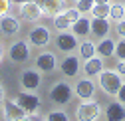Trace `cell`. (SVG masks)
<instances>
[{
	"label": "cell",
	"mask_w": 125,
	"mask_h": 121,
	"mask_svg": "<svg viewBox=\"0 0 125 121\" xmlns=\"http://www.w3.org/2000/svg\"><path fill=\"white\" fill-rule=\"evenodd\" d=\"M121 73L115 71V70H101L99 71V87L103 89V91L107 95H115L119 91V87H121Z\"/></svg>",
	"instance_id": "cell-1"
},
{
	"label": "cell",
	"mask_w": 125,
	"mask_h": 121,
	"mask_svg": "<svg viewBox=\"0 0 125 121\" xmlns=\"http://www.w3.org/2000/svg\"><path fill=\"white\" fill-rule=\"evenodd\" d=\"M99 115H101V105L93 99L82 101L75 109V119L77 121H97Z\"/></svg>",
	"instance_id": "cell-2"
},
{
	"label": "cell",
	"mask_w": 125,
	"mask_h": 121,
	"mask_svg": "<svg viewBox=\"0 0 125 121\" xmlns=\"http://www.w3.org/2000/svg\"><path fill=\"white\" fill-rule=\"evenodd\" d=\"M72 95H73V89H72V85H68L66 81H58V83L50 89V99H52L54 103H58V105L70 103Z\"/></svg>",
	"instance_id": "cell-3"
},
{
	"label": "cell",
	"mask_w": 125,
	"mask_h": 121,
	"mask_svg": "<svg viewBox=\"0 0 125 121\" xmlns=\"http://www.w3.org/2000/svg\"><path fill=\"white\" fill-rule=\"evenodd\" d=\"M8 58L12 60V62H16V64L28 62V58H30V46H28V42H24V40L12 42L10 48H8Z\"/></svg>",
	"instance_id": "cell-4"
},
{
	"label": "cell",
	"mask_w": 125,
	"mask_h": 121,
	"mask_svg": "<svg viewBox=\"0 0 125 121\" xmlns=\"http://www.w3.org/2000/svg\"><path fill=\"white\" fill-rule=\"evenodd\" d=\"M40 83H42V73H40L38 70L28 68V70L22 71V75H20V85H22V89H26V91H34V89L40 87Z\"/></svg>",
	"instance_id": "cell-5"
},
{
	"label": "cell",
	"mask_w": 125,
	"mask_h": 121,
	"mask_svg": "<svg viewBox=\"0 0 125 121\" xmlns=\"http://www.w3.org/2000/svg\"><path fill=\"white\" fill-rule=\"evenodd\" d=\"M52 36H50V30L46 28V26H36L30 30V34H28V42L32 44L34 48H46L50 44Z\"/></svg>",
	"instance_id": "cell-6"
},
{
	"label": "cell",
	"mask_w": 125,
	"mask_h": 121,
	"mask_svg": "<svg viewBox=\"0 0 125 121\" xmlns=\"http://www.w3.org/2000/svg\"><path fill=\"white\" fill-rule=\"evenodd\" d=\"M16 103L20 105L26 113H34V111H38V107H40V97H38L34 91H20V93L16 95Z\"/></svg>",
	"instance_id": "cell-7"
},
{
	"label": "cell",
	"mask_w": 125,
	"mask_h": 121,
	"mask_svg": "<svg viewBox=\"0 0 125 121\" xmlns=\"http://www.w3.org/2000/svg\"><path fill=\"white\" fill-rule=\"evenodd\" d=\"M20 16L24 20H28V22H36V20H40L44 16V12L34 0H26V2L20 4Z\"/></svg>",
	"instance_id": "cell-8"
},
{
	"label": "cell",
	"mask_w": 125,
	"mask_h": 121,
	"mask_svg": "<svg viewBox=\"0 0 125 121\" xmlns=\"http://www.w3.org/2000/svg\"><path fill=\"white\" fill-rule=\"evenodd\" d=\"M56 46H58V50L70 54V52H73V50L77 48V36H75L73 32H68V30H64V32L58 34V38H56Z\"/></svg>",
	"instance_id": "cell-9"
},
{
	"label": "cell",
	"mask_w": 125,
	"mask_h": 121,
	"mask_svg": "<svg viewBox=\"0 0 125 121\" xmlns=\"http://www.w3.org/2000/svg\"><path fill=\"white\" fill-rule=\"evenodd\" d=\"M34 2L42 8L44 16H52L54 18L56 14L66 10V2H64V0H34Z\"/></svg>",
	"instance_id": "cell-10"
},
{
	"label": "cell",
	"mask_w": 125,
	"mask_h": 121,
	"mask_svg": "<svg viewBox=\"0 0 125 121\" xmlns=\"http://www.w3.org/2000/svg\"><path fill=\"white\" fill-rule=\"evenodd\" d=\"M2 109H4V117L6 121H12V119H20V117H26L28 113L16 103V99H4L2 101Z\"/></svg>",
	"instance_id": "cell-11"
},
{
	"label": "cell",
	"mask_w": 125,
	"mask_h": 121,
	"mask_svg": "<svg viewBox=\"0 0 125 121\" xmlns=\"http://www.w3.org/2000/svg\"><path fill=\"white\" fill-rule=\"evenodd\" d=\"M56 56L52 52H42L38 58H36V70L38 71H44V73H50L56 70Z\"/></svg>",
	"instance_id": "cell-12"
},
{
	"label": "cell",
	"mask_w": 125,
	"mask_h": 121,
	"mask_svg": "<svg viewBox=\"0 0 125 121\" xmlns=\"http://www.w3.org/2000/svg\"><path fill=\"white\" fill-rule=\"evenodd\" d=\"M73 91H75V95L80 97L82 101H85V99H93V93H95V85H93L91 80H80V81L75 83Z\"/></svg>",
	"instance_id": "cell-13"
},
{
	"label": "cell",
	"mask_w": 125,
	"mask_h": 121,
	"mask_svg": "<svg viewBox=\"0 0 125 121\" xmlns=\"http://www.w3.org/2000/svg\"><path fill=\"white\" fill-rule=\"evenodd\" d=\"M105 119L107 121H125V107L119 101H111L105 107Z\"/></svg>",
	"instance_id": "cell-14"
},
{
	"label": "cell",
	"mask_w": 125,
	"mask_h": 121,
	"mask_svg": "<svg viewBox=\"0 0 125 121\" xmlns=\"http://www.w3.org/2000/svg\"><path fill=\"white\" fill-rule=\"evenodd\" d=\"M0 30H2V34L4 36H14V34H18V30H20V22L18 18H14V16H2L0 18Z\"/></svg>",
	"instance_id": "cell-15"
},
{
	"label": "cell",
	"mask_w": 125,
	"mask_h": 121,
	"mask_svg": "<svg viewBox=\"0 0 125 121\" xmlns=\"http://www.w3.org/2000/svg\"><path fill=\"white\" fill-rule=\"evenodd\" d=\"M60 70H62V73H66L68 78H73V75H77V71H80V60L75 56H68V58H64V62L60 64Z\"/></svg>",
	"instance_id": "cell-16"
},
{
	"label": "cell",
	"mask_w": 125,
	"mask_h": 121,
	"mask_svg": "<svg viewBox=\"0 0 125 121\" xmlns=\"http://www.w3.org/2000/svg\"><path fill=\"white\" fill-rule=\"evenodd\" d=\"M109 20L107 18H93L91 20V34L95 38H105L109 32Z\"/></svg>",
	"instance_id": "cell-17"
},
{
	"label": "cell",
	"mask_w": 125,
	"mask_h": 121,
	"mask_svg": "<svg viewBox=\"0 0 125 121\" xmlns=\"http://www.w3.org/2000/svg\"><path fill=\"white\" fill-rule=\"evenodd\" d=\"M72 30H73V34H75V36L85 38L87 34H91V20H87V18L80 16V18H77V20L72 24Z\"/></svg>",
	"instance_id": "cell-18"
},
{
	"label": "cell",
	"mask_w": 125,
	"mask_h": 121,
	"mask_svg": "<svg viewBox=\"0 0 125 121\" xmlns=\"http://www.w3.org/2000/svg\"><path fill=\"white\" fill-rule=\"evenodd\" d=\"M103 70V60L101 58H89V60H85V64H83V71L87 73V75H99V71Z\"/></svg>",
	"instance_id": "cell-19"
},
{
	"label": "cell",
	"mask_w": 125,
	"mask_h": 121,
	"mask_svg": "<svg viewBox=\"0 0 125 121\" xmlns=\"http://www.w3.org/2000/svg\"><path fill=\"white\" fill-rule=\"evenodd\" d=\"M95 52H97L101 58H111V56L115 54V42L109 40V38H101V42L97 44Z\"/></svg>",
	"instance_id": "cell-20"
},
{
	"label": "cell",
	"mask_w": 125,
	"mask_h": 121,
	"mask_svg": "<svg viewBox=\"0 0 125 121\" xmlns=\"http://www.w3.org/2000/svg\"><path fill=\"white\" fill-rule=\"evenodd\" d=\"M54 26H56L58 32H64V30H68V28L72 26V22L64 16V12H60V14H56V16H54Z\"/></svg>",
	"instance_id": "cell-21"
},
{
	"label": "cell",
	"mask_w": 125,
	"mask_h": 121,
	"mask_svg": "<svg viewBox=\"0 0 125 121\" xmlns=\"http://www.w3.org/2000/svg\"><path fill=\"white\" fill-rule=\"evenodd\" d=\"M107 18H111V20H115V22L123 20V18H125V8H123V4L109 6V16H107Z\"/></svg>",
	"instance_id": "cell-22"
},
{
	"label": "cell",
	"mask_w": 125,
	"mask_h": 121,
	"mask_svg": "<svg viewBox=\"0 0 125 121\" xmlns=\"http://www.w3.org/2000/svg\"><path fill=\"white\" fill-rule=\"evenodd\" d=\"M91 14H93V18H107L109 16V4H93Z\"/></svg>",
	"instance_id": "cell-23"
},
{
	"label": "cell",
	"mask_w": 125,
	"mask_h": 121,
	"mask_svg": "<svg viewBox=\"0 0 125 121\" xmlns=\"http://www.w3.org/2000/svg\"><path fill=\"white\" fill-rule=\"evenodd\" d=\"M80 52H82V58L83 60H89V58L95 56V46H93L91 42H83L82 48H80Z\"/></svg>",
	"instance_id": "cell-24"
},
{
	"label": "cell",
	"mask_w": 125,
	"mask_h": 121,
	"mask_svg": "<svg viewBox=\"0 0 125 121\" xmlns=\"http://www.w3.org/2000/svg\"><path fill=\"white\" fill-rule=\"evenodd\" d=\"M93 4H95V2H93V0H77V10H80L82 14L83 12H91V8H93Z\"/></svg>",
	"instance_id": "cell-25"
},
{
	"label": "cell",
	"mask_w": 125,
	"mask_h": 121,
	"mask_svg": "<svg viewBox=\"0 0 125 121\" xmlns=\"http://www.w3.org/2000/svg\"><path fill=\"white\" fill-rule=\"evenodd\" d=\"M46 121H70V117H68L66 111H52Z\"/></svg>",
	"instance_id": "cell-26"
},
{
	"label": "cell",
	"mask_w": 125,
	"mask_h": 121,
	"mask_svg": "<svg viewBox=\"0 0 125 121\" xmlns=\"http://www.w3.org/2000/svg\"><path fill=\"white\" fill-rule=\"evenodd\" d=\"M64 16H66V18H68V20H70V22L73 24V22H75L77 18L82 16V12L77 10V8H66V10H64Z\"/></svg>",
	"instance_id": "cell-27"
},
{
	"label": "cell",
	"mask_w": 125,
	"mask_h": 121,
	"mask_svg": "<svg viewBox=\"0 0 125 121\" xmlns=\"http://www.w3.org/2000/svg\"><path fill=\"white\" fill-rule=\"evenodd\" d=\"M115 56L119 60H125V38H121L117 44H115Z\"/></svg>",
	"instance_id": "cell-28"
},
{
	"label": "cell",
	"mask_w": 125,
	"mask_h": 121,
	"mask_svg": "<svg viewBox=\"0 0 125 121\" xmlns=\"http://www.w3.org/2000/svg\"><path fill=\"white\" fill-rule=\"evenodd\" d=\"M10 12V0H0V18Z\"/></svg>",
	"instance_id": "cell-29"
},
{
	"label": "cell",
	"mask_w": 125,
	"mask_h": 121,
	"mask_svg": "<svg viewBox=\"0 0 125 121\" xmlns=\"http://www.w3.org/2000/svg\"><path fill=\"white\" fill-rule=\"evenodd\" d=\"M115 30H117V34H119V38H125V18L117 22V26H115Z\"/></svg>",
	"instance_id": "cell-30"
},
{
	"label": "cell",
	"mask_w": 125,
	"mask_h": 121,
	"mask_svg": "<svg viewBox=\"0 0 125 121\" xmlns=\"http://www.w3.org/2000/svg\"><path fill=\"white\" fill-rule=\"evenodd\" d=\"M115 97H117V101H119V103H123V105H125V83H121V87H119V91L115 93Z\"/></svg>",
	"instance_id": "cell-31"
},
{
	"label": "cell",
	"mask_w": 125,
	"mask_h": 121,
	"mask_svg": "<svg viewBox=\"0 0 125 121\" xmlns=\"http://www.w3.org/2000/svg\"><path fill=\"white\" fill-rule=\"evenodd\" d=\"M115 71H119L121 75H125V60H119L117 66H115Z\"/></svg>",
	"instance_id": "cell-32"
},
{
	"label": "cell",
	"mask_w": 125,
	"mask_h": 121,
	"mask_svg": "<svg viewBox=\"0 0 125 121\" xmlns=\"http://www.w3.org/2000/svg\"><path fill=\"white\" fill-rule=\"evenodd\" d=\"M28 119H30V121H40V115H38V111H34V113H28Z\"/></svg>",
	"instance_id": "cell-33"
},
{
	"label": "cell",
	"mask_w": 125,
	"mask_h": 121,
	"mask_svg": "<svg viewBox=\"0 0 125 121\" xmlns=\"http://www.w3.org/2000/svg\"><path fill=\"white\" fill-rule=\"evenodd\" d=\"M2 101H4V87H2V81H0V107H2Z\"/></svg>",
	"instance_id": "cell-34"
},
{
	"label": "cell",
	"mask_w": 125,
	"mask_h": 121,
	"mask_svg": "<svg viewBox=\"0 0 125 121\" xmlns=\"http://www.w3.org/2000/svg\"><path fill=\"white\" fill-rule=\"evenodd\" d=\"M95 4H109V0H93Z\"/></svg>",
	"instance_id": "cell-35"
},
{
	"label": "cell",
	"mask_w": 125,
	"mask_h": 121,
	"mask_svg": "<svg viewBox=\"0 0 125 121\" xmlns=\"http://www.w3.org/2000/svg\"><path fill=\"white\" fill-rule=\"evenodd\" d=\"M12 121H30V119H28V115H26V117H20V119H12Z\"/></svg>",
	"instance_id": "cell-36"
},
{
	"label": "cell",
	"mask_w": 125,
	"mask_h": 121,
	"mask_svg": "<svg viewBox=\"0 0 125 121\" xmlns=\"http://www.w3.org/2000/svg\"><path fill=\"white\" fill-rule=\"evenodd\" d=\"M2 58H4V52H2V48H0V62H2Z\"/></svg>",
	"instance_id": "cell-37"
},
{
	"label": "cell",
	"mask_w": 125,
	"mask_h": 121,
	"mask_svg": "<svg viewBox=\"0 0 125 121\" xmlns=\"http://www.w3.org/2000/svg\"><path fill=\"white\" fill-rule=\"evenodd\" d=\"M14 2H16V4H22V2H26V0H14Z\"/></svg>",
	"instance_id": "cell-38"
},
{
	"label": "cell",
	"mask_w": 125,
	"mask_h": 121,
	"mask_svg": "<svg viewBox=\"0 0 125 121\" xmlns=\"http://www.w3.org/2000/svg\"><path fill=\"white\" fill-rule=\"evenodd\" d=\"M123 8H125V4H123Z\"/></svg>",
	"instance_id": "cell-39"
},
{
	"label": "cell",
	"mask_w": 125,
	"mask_h": 121,
	"mask_svg": "<svg viewBox=\"0 0 125 121\" xmlns=\"http://www.w3.org/2000/svg\"><path fill=\"white\" fill-rule=\"evenodd\" d=\"M75 2H77V0H75Z\"/></svg>",
	"instance_id": "cell-40"
}]
</instances>
